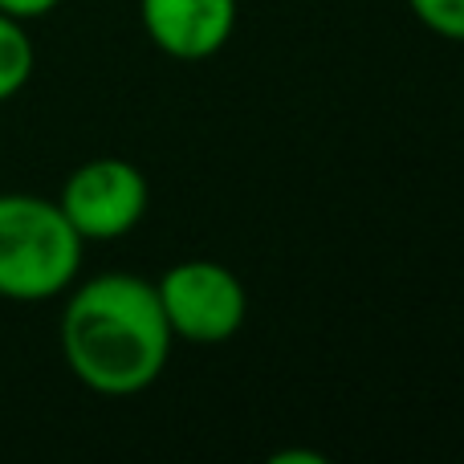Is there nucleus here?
I'll return each instance as SVG.
<instances>
[{"instance_id": "nucleus-1", "label": "nucleus", "mask_w": 464, "mask_h": 464, "mask_svg": "<svg viewBox=\"0 0 464 464\" xmlns=\"http://www.w3.org/2000/svg\"><path fill=\"white\" fill-rule=\"evenodd\" d=\"M57 343L86 392L127 400L160 383L171 359V326L155 281L139 273H98L65 289Z\"/></svg>"}, {"instance_id": "nucleus-2", "label": "nucleus", "mask_w": 464, "mask_h": 464, "mask_svg": "<svg viewBox=\"0 0 464 464\" xmlns=\"http://www.w3.org/2000/svg\"><path fill=\"white\" fill-rule=\"evenodd\" d=\"M86 240L73 232L57 200L0 192V297L53 302L82 277Z\"/></svg>"}, {"instance_id": "nucleus-3", "label": "nucleus", "mask_w": 464, "mask_h": 464, "mask_svg": "<svg viewBox=\"0 0 464 464\" xmlns=\"http://www.w3.org/2000/svg\"><path fill=\"white\" fill-rule=\"evenodd\" d=\"M171 338L188 346H225L248 322V289L237 269L212 256H188L155 281Z\"/></svg>"}, {"instance_id": "nucleus-4", "label": "nucleus", "mask_w": 464, "mask_h": 464, "mask_svg": "<svg viewBox=\"0 0 464 464\" xmlns=\"http://www.w3.org/2000/svg\"><path fill=\"white\" fill-rule=\"evenodd\" d=\"M57 208L86 245H111L130 237L151 212V184L143 168L122 155H98L65 176Z\"/></svg>"}, {"instance_id": "nucleus-5", "label": "nucleus", "mask_w": 464, "mask_h": 464, "mask_svg": "<svg viewBox=\"0 0 464 464\" xmlns=\"http://www.w3.org/2000/svg\"><path fill=\"white\" fill-rule=\"evenodd\" d=\"M143 33L171 62H208L232 41L240 0H139Z\"/></svg>"}, {"instance_id": "nucleus-6", "label": "nucleus", "mask_w": 464, "mask_h": 464, "mask_svg": "<svg viewBox=\"0 0 464 464\" xmlns=\"http://www.w3.org/2000/svg\"><path fill=\"white\" fill-rule=\"evenodd\" d=\"M33 70H37V49H33L24 21L0 13V102L21 94L29 86Z\"/></svg>"}, {"instance_id": "nucleus-7", "label": "nucleus", "mask_w": 464, "mask_h": 464, "mask_svg": "<svg viewBox=\"0 0 464 464\" xmlns=\"http://www.w3.org/2000/svg\"><path fill=\"white\" fill-rule=\"evenodd\" d=\"M408 8L440 41H464V0H408Z\"/></svg>"}, {"instance_id": "nucleus-8", "label": "nucleus", "mask_w": 464, "mask_h": 464, "mask_svg": "<svg viewBox=\"0 0 464 464\" xmlns=\"http://www.w3.org/2000/svg\"><path fill=\"white\" fill-rule=\"evenodd\" d=\"M62 5V0H0V13L16 16V21H41V16H49L53 8Z\"/></svg>"}, {"instance_id": "nucleus-9", "label": "nucleus", "mask_w": 464, "mask_h": 464, "mask_svg": "<svg viewBox=\"0 0 464 464\" xmlns=\"http://www.w3.org/2000/svg\"><path fill=\"white\" fill-rule=\"evenodd\" d=\"M318 452H273V464H322Z\"/></svg>"}]
</instances>
